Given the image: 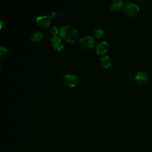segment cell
<instances>
[{
  "instance_id": "1",
  "label": "cell",
  "mask_w": 152,
  "mask_h": 152,
  "mask_svg": "<svg viewBox=\"0 0 152 152\" xmlns=\"http://www.w3.org/2000/svg\"><path fill=\"white\" fill-rule=\"evenodd\" d=\"M60 37L70 43H74L78 38L77 29L71 24H65L60 27L59 30Z\"/></svg>"
},
{
  "instance_id": "2",
  "label": "cell",
  "mask_w": 152,
  "mask_h": 152,
  "mask_svg": "<svg viewBox=\"0 0 152 152\" xmlns=\"http://www.w3.org/2000/svg\"><path fill=\"white\" fill-rule=\"evenodd\" d=\"M140 11L139 7L135 3L133 2H127L123 7L124 13L129 17H133L138 14Z\"/></svg>"
},
{
  "instance_id": "3",
  "label": "cell",
  "mask_w": 152,
  "mask_h": 152,
  "mask_svg": "<svg viewBox=\"0 0 152 152\" xmlns=\"http://www.w3.org/2000/svg\"><path fill=\"white\" fill-rule=\"evenodd\" d=\"M95 41L94 38L90 35H86L81 37L79 40L80 46L85 49H89L93 47Z\"/></svg>"
},
{
  "instance_id": "4",
  "label": "cell",
  "mask_w": 152,
  "mask_h": 152,
  "mask_svg": "<svg viewBox=\"0 0 152 152\" xmlns=\"http://www.w3.org/2000/svg\"><path fill=\"white\" fill-rule=\"evenodd\" d=\"M52 18L48 15H40L36 18V22L38 26L42 28L48 27L52 21Z\"/></svg>"
},
{
  "instance_id": "5",
  "label": "cell",
  "mask_w": 152,
  "mask_h": 152,
  "mask_svg": "<svg viewBox=\"0 0 152 152\" xmlns=\"http://www.w3.org/2000/svg\"><path fill=\"white\" fill-rule=\"evenodd\" d=\"M64 80L65 83L69 87H75L77 86L78 83V79L77 77L71 73L65 74L64 77Z\"/></svg>"
},
{
  "instance_id": "6",
  "label": "cell",
  "mask_w": 152,
  "mask_h": 152,
  "mask_svg": "<svg viewBox=\"0 0 152 152\" xmlns=\"http://www.w3.org/2000/svg\"><path fill=\"white\" fill-rule=\"evenodd\" d=\"M51 45L55 50L60 51L64 49V42L61 37L58 36H53L50 40Z\"/></svg>"
},
{
  "instance_id": "7",
  "label": "cell",
  "mask_w": 152,
  "mask_h": 152,
  "mask_svg": "<svg viewBox=\"0 0 152 152\" xmlns=\"http://www.w3.org/2000/svg\"><path fill=\"white\" fill-rule=\"evenodd\" d=\"M109 49V43L107 41H102L96 48V52L98 55H104Z\"/></svg>"
},
{
  "instance_id": "8",
  "label": "cell",
  "mask_w": 152,
  "mask_h": 152,
  "mask_svg": "<svg viewBox=\"0 0 152 152\" xmlns=\"http://www.w3.org/2000/svg\"><path fill=\"white\" fill-rule=\"evenodd\" d=\"M148 79V74L144 71L138 72L135 76V80L138 84H144Z\"/></svg>"
},
{
  "instance_id": "9",
  "label": "cell",
  "mask_w": 152,
  "mask_h": 152,
  "mask_svg": "<svg viewBox=\"0 0 152 152\" xmlns=\"http://www.w3.org/2000/svg\"><path fill=\"white\" fill-rule=\"evenodd\" d=\"M123 4L124 2L122 0H113L110 2L109 7L112 11H118L121 10Z\"/></svg>"
},
{
  "instance_id": "10",
  "label": "cell",
  "mask_w": 152,
  "mask_h": 152,
  "mask_svg": "<svg viewBox=\"0 0 152 152\" xmlns=\"http://www.w3.org/2000/svg\"><path fill=\"white\" fill-rule=\"evenodd\" d=\"M100 64L104 68H107L110 66L112 64V60L109 56L104 55L100 58Z\"/></svg>"
},
{
  "instance_id": "11",
  "label": "cell",
  "mask_w": 152,
  "mask_h": 152,
  "mask_svg": "<svg viewBox=\"0 0 152 152\" xmlns=\"http://www.w3.org/2000/svg\"><path fill=\"white\" fill-rule=\"evenodd\" d=\"M42 37H43V34H42V32H40L39 31H36L33 32L31 34L30 38L33 42H38L42 40Z\"/></svg>"
},
{
  "instance_id": "12",
  "label": "cell",
  "mask_w": 152,
  "mask_h": 152,
  "mask_svg": "<svg viewBox=\"0 0 152 152\" xmlns=\"http://www.w3.org/2000/svg\"><path fill=\"white\" fill-rule=\"evenodd\" d=\"M104 33L103 30L100 27H97L94 29L93 31V35L96 38H100Z\"/></svg>"
},
{
  "instance_id": "13",
  "label": "cell",
  "mask_w": 152,
  "mask_h": 152,
  "mask_svg": "<svg viewBox=\"0 0 152 152\" xmlns=\"http://www.w3.org/2000/svg\"><path fill=\"white\" fill-rule=\"evenodd\" d=\"M7 52H8V50L5 46H0V57H1V58H2L4 56H5L7 54Z\"/></svg>"
},
{
  "instance_id": "14",
  "label": "cell",
  "mask_w": 152,
  "mask_h": 152,
  "mask_svg": "<svg viewBox=\"0 0 152 152\" xmlns=\"http://www.w3.org/2000/svg\"><path fill=\"white\" fill-rule=\"evenodd\" d=\"M50 33L53 36H57L56 34L58 33H59V31H58V27L56 26H52L50 29Z\"/></svg>"
},
{
  "instance_id": "15",
  "label": "cell",
  "mask_w": 152,
  "mask_h": 152,
  "mask_svg": "<svg viewBox=\"0 0 152 152\" xmlns=\"http://www.w3.org/2000/svg\"><path fill=\"white\" fill-rule=\"evenodd\" d=\"M55 15H56L55 12H50V17L51 18H54V17H55Z\"/></svg>"
}]
</instances>
